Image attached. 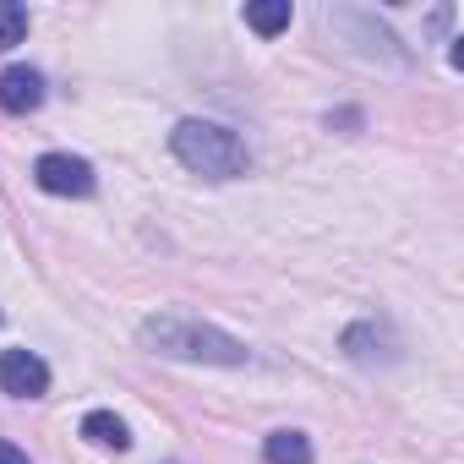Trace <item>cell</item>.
I'll list each match as a JSON object with an SVG mask.
<instances>
[{"mask_svg":"<svg viewBox=\"0 0 464 464\" xmlns=\"http://www.w3.org/2000/svg\"><path fill=\"white\" fill-rule=\"evenodd\" d=\"M142 344H153L159 355H175V361H213V366H241L246 361L241 339H229V334H218L197 317H148Z\"/></svg>","mask_w":464,"mask_h":464,"instance_id":"1","label":"cell"},{"mask_svg":"<svg viewBox=\"0 0 464 464\" xmlns=\"http://www.w3.org/2000/svg\"><path fill=\"white\" fill-rule=\"evenodd\" d=\"M169 148L186 169L208 175V180H236L246 175V142L229 131V126H213V121H180L169 131Z\"/></svg>","mask_w":464,"mask_h":464,"instance_id":"2","label":"cell"},{"mask_svg":"<svg viewBox=\"0 0 464 464\" xmlns=\"http://www.w3.org/2000/svg\"><path fill=\"white\" fill-rule=\"evenodd\" d=\"M34 180L50 197H88L93 191V164L88 159H72V153H44L34 164Z\"/></svg>","mask_w":464,"mask_h":464,"instance_id":"3","label":"cell"},{"mask_svg":"<svg viewBox=\"0 0 464 464\" xmlns=\"http://www.w3.org/2000/svg\"><path fill=\"white\" fill-rule=\"evenodd\" d=\"M0 388L17 399H44L50 393V366L34 350H6L0 355Z\"/></svg>","mask_w":464,"mask_h":464,"instance_id":"4","label":"cell"},{"mask_svg":"<svg viewBox=\"0 0 464 464\" xmlns=\"http://www.w3.org/2000/svg\"><path fill=\"white\" fill-rule=\"evenodd\" d=\"M44 104V77L34 66H6L0 72V110L6 115H28Z\"/></svg>","mask_w":464,"mask_h":464,"instance_id":"5","label":"cell"},{"mask_svg":"<svg viewBox=\"0 0 464 464\" xmlns=\"http://www.w3.org/2000/svg\"><path fill=\"white\" fill-rule=\"evenodd\" d=\"M82 437L93 442V448H131V437H126V420L115 415V410H88L82 415Z\"/></svg>","mask_w":464,"mask_h":464,"instance_id":"6","label":"cell"},{"mask_svg":"<svg viewBox=\"0 0 464 464\" xmlns=\"http://www.w3.org/2000/svg\"><path fill=\"white\" fill-rule=\"evenodd\" d=\"M263 459L268 464H312V442H306V431H274L263 442Z\"/></svg>","mask_w":464,"mask_h":464,"instance_id":"7","label":"cell"},{"mask_svg":"<svg viewBox=\"0 0 464 464\" xmlns=\"http://www.w3.org/2000/svg\"><path fill=\"white\" fill-rule=\"evenodd\" d=\"M290 0H257V6H246V28H257L263 39H274V34H285L290 28Z\"/></svg>","mask_w":464,"mask_h":464,"instance_id":"8","label":"cell"},{"mask_svg":"<svg viewBox=\"0 0 464 464\" xmlns=\"http://www.w3.org/2000/svg\"><path fill=\"white\" fill-rule=\"evenodd\" d=\"M28 39V12L17 0H0V50H17Z\"/></svg>","mask_w":464,"mask_h":464,"instance_id":"9","label":"cell"},{"mask_svg":"<svg viewBox=\"0 0 464 464\" xmlns=\"http://www.w3.org/2000/svg\"><path fill=\"white\" fill-rule=\"evenodd\" d=\"M0 464H34V459H28L17 442H6V437H0Z\"/></svg>","mask_w":464,"mask_h":464,"instance_id":"10","label":"cell"}]
</instances>
